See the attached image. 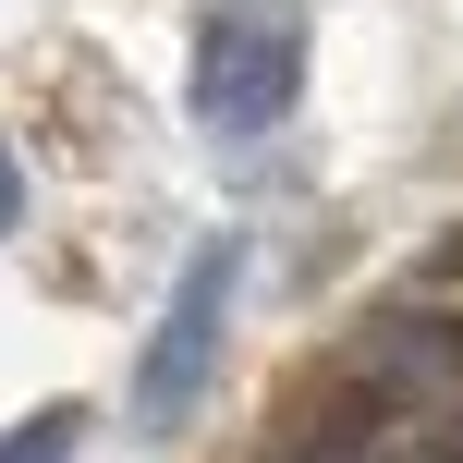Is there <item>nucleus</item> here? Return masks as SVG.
<instances>
[{
    "label": "nucleus",
    "instance_id": "f257e3e1",
    "mask_svg": "<svg viewBox=\"0 0 463 463\" xmlns=\"http://www.w3.org/2000/svg\"><path fill=\"white\" fill-rule=\"evenodd\" d=\"M293 86H305V37L269 24V13H232L220 37L195 49V122H208V135H269V122L293 110Z\"/></svg>",
    "mask_w": 463,
    "mask_h": 463
},
{
    "label": "nucleus",
    "instance_id": "f03ea898",
    "mask_svg": "<svg viewBox=\"0 0 463 463\" xmlns=\"http://www.w3.org/2000/svg\"><path fill=\"white\" fill-rule=\"evenodd\" d=\"M232 269H244L232 244H195V256H184V293H171L159 342H146V366H135V378H146V391H135V415H146V427H184V415H195V391H208V354H220Z\"/></svg>",
    "mask_w": 463,
    "mask_h": 463
},
{
    "label": "nucleus",
    "instance_id": "7ed1b4c3",
    "mask_svg": "<svg viewBox=\"0 0 463 463\" xmlns=\"http://www.w3.org/2000/svg\"><path fill=\"white\" fill-rule=\"evenodd\" d=\"M61 451H73V415H37V427L0 439V463H61Z\"/></svg>",
    "mask_w": 463,
    "mask_h": 463
},
{
    "label": "nucleus",
    "instance_id": "20e7f679",
    "mask_svg": "<svg viewBox=\"0 0 463 463\" xmlns=\"http://www.w3.org/2000/svg\"><path fill=\"white\" fill-rule=\"evenodd\" d=\"M24 220V184H13V146H0V232Z\"/></svg>",
    "mask_w": 463,
    "mask_h": 463
},
{
    "label": "nucleus",
    "instance_id": "39448f33",
    "mask_svg": "<svg viewBox=\"0 0 463 463\" xmlns=\"http://www.w3.org/2000/svg\"><path fill=\"white\" fill-rule=\"evenodd\" d=\"M451 463H463V451H451Z\"/></svg>",
    "mask_w": 463,
    "mask_h": 463
}]
</instances>
